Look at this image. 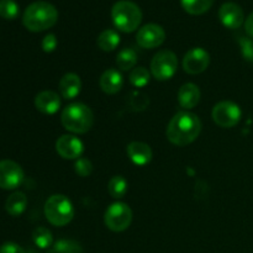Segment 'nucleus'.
<instances>
[{"instance_id":"obj_1","label":"nucleus","mask_w":253,"mask_h":253,"mask_svg":"<svg viewBox=\"0 0 253 253\" xmlns=\"http://www.w3.org/2000/svg\"><path fill=\"white\" fill-rule=\"evenodd\" d=\"M202 127V121L195 114L183 110L170 119L166 135L170 143L183 147L190 145L199 137Z\"/></svg>"},{"instance_id":"obj_2","label":"nucleus","mask_w":253,"mask_h":253,"mask_svg":"<svg viewBox=\"0 0 253 253\" xmlns=\"http://www.w3.org/2000/svg\"><path fill=\"white\" fill-rule=\"evenodd\" d=\"M58 20V11L47 1H35L26 7L22 24L29 31L41 32L54 26Z\"/></svg>"},{"instance_id":"obj_3","label":"nucleus","mask_w":253,"mask_h":253,"mask_svg":"<svg viewBox=\"0 0 253 253\" xmlns=\"http://www.w3.org/2000/svg\"><path fill=\"white\" fill-rule=\"evenodd\" d=\"M61 123L67 131L73 133H85L93 127L94 114L82 103L69 104L61 114Z\"/></svg>"},{"instance_id":"obj_4","label":"nucleus","mask_w":253,"mask_h":253,"mask_svg":"<svg viewBox=\"0 0 253 253\" xmlns=\"http://www.w3.org/2000/svg\"><path fill=\"white\" fill-rule=\"evenodd\" d=\"M111 19L116 29L130 34L136 31L140 26L142 21V11L133 2L121 0L114 4L111 9Z\"/></svg>"},{"instance_id":"obj_5","label":"nucleus","mask_w":253,"mask_h":253,"mask_svg":"<svg viewBox=\"0 0 253 253\" xmlns=\"http://www.w3.org/2000/svg\"><path fill=\"white\" fill-rule=\"evenodd\" d=\"M44 216L53 226H66L73 220L74 207L66 195H51L44 204Z\"/></svg>"},{"instance_id":"obj_6","label":"nucleus","mask_w":253,"mask_h":253,"mask_svg":"<svg viewBox=\"0 0 253 253\" xmlns=\"http://www.w3.org/2000/svg\"><path fill=\"white\" fill-rule=\"evenodd\" d=\"M106 227L114 232H123L130 227L132 222V210L127 204L121 202L113 203L104 215Z\"/></svg>"},{"instance_id":"obj_7","label":"nucleus","mask_w":253,"mask_h":253,"mask_svg":"<svg viewBox=\"0 0 253 253\" xmlns=\"http://www.w3.org/2000/svg\"><path fill=\"white\" fill-rule=\"evenodd\" d=\"M178 59L174 52L162 49L153 56L151 62V73L157 81H168L177 73Z\"/></svg>"},{"instance_id":"obj_8","label":"nucleus","mask_w":253,"mask_h":253,"mask_svg":"<svg viewBox=\"0 0 253 253\" xmlns=\"http://www.w3.org/2000/svg\"><path fill=\"white\" fill-rule=\"evenodd\" d=\"M212 120L220 127L231 128L240 123L242 118L241 108L236 103L224 100L217 103L212 109Z\"/></svg>"},{"instance_id":"obj_9","label":"nucleus","mask_w":253,"mask_h":253,"mask_svg":"<svg viewBox=\"0 0 253 253\" xmlns=\"http://www.w3.org/2000/svg\"><path fill=\"white\" fill-rule=\"evenodd\" d=\"M24 170L11 160L0 161V189L14 190L24 182Z\"/></svg>"},{"instance_id":"obj_10","label":"nucleus","mask_w":253,"mask_h":253,"mask_svg":"<svg viewBox=\"0 0 253 253\" xmlns=\"http://www.w3.org/2000/svg\"><path fill=\"white\" fill-rule=\"evenodd\" d=\"M166 32L162 26L157 24H147L141 27L136 35L137 44L142 48H156L165 42Z\"/></svg>"},{"instance_id":"obj_11","label":"nucleus","mask_w":253,"mask_h":253,"mask_svg":"<svg viewBox=\"0 0 253 253\" xmlns=\"http://www.w3.org/2000/svg\"><path fill=\"white\" fill-rule=\"evenodd\" d=\"M210 56L202 47L190 48L183 58V68L188 74H200L209 67Z\"/></svg>"},{"instance_id":"obj_12","label":"nucleus","mask_w":253,"mask_h":253,"mask_svg":"<svg viewBox=\"0 0 253 253\" xmlns=\"http://www.w3.org/2000/svg\"><path fill=\"white\" fill-rule=\"evenodd\" d=\"M56 151L64 160H78L84 152V145L73 135H63L56 141Z\"/></svg>"},{"instance_id":"obj_13","label":"nucleus","mask_w":253,"mask_h":253,"mask_svg":"<svg viewBox=\"0 0 253 253\" xmlns=\"http://www.w3.org/2000/svg\"><path fill=\"white\" fill-rule=\"evenodd\" d=\"M219 19L225 27L236 30L245 22L244 10L236 2H225L219 9Z\"/></svg>"},{"instance_id":"obj_14","label":"nucleus","mask_w":253,"mask_h":253,"mask_svg":"<svg viewBox=\"0 0 253 253\" xmlns=\"http://www.w3.org/2000/svg\"><path fill=\"white\" fill-rule=\"evenodd\" d=\"M35 106L37 110L46 115H53L59 110L61 99L56 91L43 90L39 93L35 98Z\"/></svg>"},{"instance_id":"obj_15","label":"nucleus","mask_w":253,"mask_h":253,"mask_svg":"<svg viewBox=\"0 0 253 253\" xmlns=\"http://www.w3.org/2000/svg\"><path fill=\"white\" fill-rule=\"evenodd\" d=\"M99 85H100L101 90L109 95L119 93L124 86L123 74L118 69H106L99 79Z\"/></svg>"},{"instance_id":"obj_16","label":"nucleus","mask_w":253,"mask_h":253,"mask_svg":"<svg viewBox=\"0 0 253 253\" xmlns=\"http://www.w3.org/2000/svg\"><path fill=\"white\" fill-rule=\"evenodd\" d=\"M127 155L130 157L131 162L136 166H146L152 161V150L150 146L145 142H138V141H133V142L128 143Z\"/></svg>"},{"instance_id":"obj_17","label":"nucleus","mask_w":253,"mask_h":253,"mask_svg":"<svg viewBox=\"0 0 253 253\" xmlns=\"http://www.w3.org/2000/svg\"><path fill=\"white\" fill-rule=\"evenodd\" d=\"M200 96L202 94L198 85L193 83H185L178 90V103L184 110H190L198 105Z\"/></svg>"},{"instance_id":"obj_18","label":"nucleus","mask_w":253,"mask_h":253,"mask_svg":"<svg viewBox=\"0 0 253 253\" xmlns=\"http://www.w3.org/2000/svg\"><path fill=\"white\" fill-rule=\"evenodd\" d=\"M82 82L78 74L67 73L59 81V91L61 95L67 100L77 98L81 93Z\"/></svg>"},{"instance_id":"obj_19","label":"nucleus","mask_w":253,"mask_h":253,"mask_svg":"<svg viewBox=\"0 0 253 253\" xmlns=\"http://www.w3.org/2000/svg\"><path fill=\"white\" fill-rule=\"evenodd\" d=\"M27 207V198L25 193L15 192L9 195L5 202V210L11 216L17 217L26 210Z\"/></svg>"},{"instance_id":"obj_20","label":"nucleus","mask_w":253,"mask_h":253,"mask_svg":"<svg viewBox=\"0 0 253 253\" xmlns=\"http://www.w3.org/2000/svg\"><path fill=\"white\" fill-rule=\"evenodd\" d=\"M99 48L103 49L105 52H111L119 46L120 43V35L115 31V30H104L96 40Z\"/></svg>"},{"instance_id":"obj_21","label":"nucleus","mask_w":253,"mask_h":253,"mask_svg":"<svg viewBox=\"0 0 253 253\" xmlns=\"http://www.w3.org/2000/svg\"><path fill=\"white\" fill-rule=\"evenodd\" d=\"M183 9L190 15H203L209 11L214 0H180Z\"/></svg>"},{"instance_id":"obj_22","label":"nucleus","mask_w":253,"mask_h":253,"mask_svg":"<svg viewBox=\"0 0 253 253\" xmlns=\"http://www.w3.org/2000/svg\"><path fill=\"white\" fill-rule=\"evenodd\" d=\"M32 241L39 249L49 250L53 245V236L48 229L39 226L32 232Z\"/></svg>"},{"instance_id":"obj_23","label":"nucleus","mask_w":253,"mask_h":253,"mask_svg":"<svg viewBox=\"0 0 253 253\" xmlns=\"http://www.w3.org/2000/svg\"><path fill=\"white\" fill-rule=\"evenodd\" d=\"M83 247L74 240L62 239L52 245L48 253H83Z\"/></svg>"},{"instance_id":"obj_24","label":"nucleus","mask_w":253,"mask_h":253,"mask_svg":"<svg viewBox=\"0 0 253 253\" xmlns=\"http://www.w3.org/2000/svg\"><path fill=\"white\" fill-rule=\"evenodd\" d=\"M137 63V53L132 48H124L116 56V64L121 71H130Z\"/></svg>"},{"instance_id":"obj_25","label":"nucleus","mask_w":253,"mask_h":253,"mask_svg":"<svg viewBox=\"0 0 253 253\" xmlns=\"http://www.w3.org/2000/svg\"><path fill=\"white\" fill-rule=\"evenodd\" d=\"M108 192L114 199H121L127 193V180L123 175H114L109 180Z\"/></svg>"},{"instance_id":"obj_26","label":"nucleus","mask_w":253,"mask_h":253,"mask_svg":"<svg viewBox=\"0 0 253 253\" xmlns=\"http://www.w3.org/2000/svg\"><path fill=\"white\" fill-rule=\"evenodd\" d=\"M130 82L133 86L136 88H143L150 83V72L145 68V67H137L133 68L130 73Z\"/></svg>"},{"instance_id":"obj_27","label":"nucleus","mask_w":253,"mask_h":253,"mask_svg":"<svg viewBox=\"0 0 253 253\" xmlns=\"http://www.w3.org/2000/svg\"><path fill=\"white\" fill-rule=\"evenodd\" d=\"M20 7L15 0H0V17L5 20L16 19Z\"/></svg>"},{"instance_id":"obj_28","label":"nucleus","mask_w":253,"mask_h":253,"mask_svg":"<svg viewBox=\"0 0 253 253\" xmlns=\"http://www.w3.org/2000/svg\"><path fill=\"white\" fill-rule=\"evenodd\" d=\"M239 43L241 47L242 56L246 61L253 63V39L252 37H239Z\"/></svg>"},{"instance_id":"obj_29","label":"nucleus","mask_w":253,"mask_h":253,"mask_svg":"<svg viewBox=\"0 0 253 253\" xmlns=\"http://www.w3.org/2000/svg\"><path fill=\"white\" fill-rule=\"evenodd\" d=\"M74 169H76L77 174L81 175V177H88L93 172V165L88 158L81 157L76 161Z\"/></svg>"},{"instance_id":"obj_30","label":"nucleus","mask_w":253,"mask_h":253,"mask_svg":"<svg viewBox=\"0 0 253 253\" xmlns=\"http://www.w3.org/2000/svg\"><path fill=\"white\" fill-rule=\"evenodd\" d=\"M57 44H58V41H57L56 35L48 34L43 37L41 46H42V49H43V52H46V53H51V52H53L54 49L57 48Z\"/></svg>"},{"instance_id":"obj_31","label":"nucleus","mask_w":253,"mask_h":253,"mask_svg":"<svg viewBox=\"0 0 253 253\" xmlns=\"http://www.w3.org/2000/svg\"><path fill=\"white\" fill-rule=\"evenodd\" d=\"M0 253H26L21 246L15 242H5L0 246Z\"/></svg>"},{"instance_id":"obj_32","label":"nucleus","mask_w":253,"mask_h":253,"mask_svg":"<svg viewBox=\"0 0 253 253\" xmlns=\"http://www.w3.org/2000/svg\"><path fill=\"white\" fill-rule=\"evenodd\" d=\"M245 30H246V34L249 35V37L253 39V12L249 15V17L245 21Z\"/></svg>"}]
</instances>
